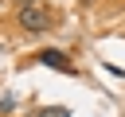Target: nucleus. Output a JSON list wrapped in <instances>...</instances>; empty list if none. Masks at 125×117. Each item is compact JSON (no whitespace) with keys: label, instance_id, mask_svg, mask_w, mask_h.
I'll use <instances>...</instances> for the list:
<instances>
[{"label":"nucleus","instance_id":"obj_1","mask_svg":"<svg viewBox=\"0 0 125 117\" xmlns=\"http://www.w3.org/2000/svg\"><path fill=\"white\" fill-rule=\"evenodd\" d=\"M20 27L23 31H31V35H39V31H47L51 27V16H47V8H39V4H27V8H20Z\"/></svg>","mask_w":125,"mask_h":117},{"label":"nucleus","instance_id":"obj_2","mask_svg":"<svg viewBox=\"0 0 125 117\" xmlns=\"http://www.w3.org/2000/svg\"><path fill=\"white\" fill-rule=\"evenodd\" d=\"M35 62H39V66H51V70H62V74H78V66L70 62V55H66V51H55V47H43V51L35 55Z\"/></svg>","mask_w":125,"mask_h":117},{"label":"nucleus","instance_id":"obj_3","mask_svg":"<svg viewBox=\"0 0 125 117\" xmlns=\"http://www.w3.org/2000/svg\"><path fill=\"white\" fill-rule=\"evenodd\" d=\"M27 117H70V109H66V105H39V109H31Z\"/></svg>","mask_w":125,"mask_h":117},{"label":"nucleus","instance_id":"obj_4","mask_svg":"<svg viewBox=\"0 0 125 117\" xmlns=\"http://www.w3.org/2000/svg\"><path fill=\"white\" fill-rule=\"evenodd\" d=\"M12 109H16V98H12V94H4V98H0V117H4V113H12Z\"/></svg>","mask_w":125,"mask_h":117},{"label":"nucleus","instance_id":"obj_5","mask_svg":"<svg viewBox=\"0 0 125 117\" xmlns=\"http://www.w3.org/2000/svg\"><path fill=\"white\" fill-rule=\"evenodd\" d=\"M16 4H20V8H27V4H35V0H16Z\"/></svg>","mask_w":125,"mask_h":117}]
</instances>
